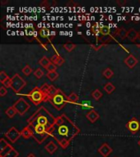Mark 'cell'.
<instances>
[{"mask_svg": "<svg viewBox=\"0 0 140 157\" xmlns=\"http://www.w3.org/2000/svg\"><path fill=\"white\" fill-rule=\"evenodd\" d=\"M66 119L67 117L65 115H62L53 120V123L48 129L49 136H52L58 142L64 138L72 141L75 136L80 132V129L71 120L68 124H65Z\"/></svg>", "mask_w": 140, "mask_h": 157, "instance_id": "cell-1", "label": "cell"}, {"mask_svg": "<svg viewBox=\"0 0 140 157\" xmlns=\"http://www.w3.org/2000/svg\"><path fill=\"white\" fill-rule=\"evenodd\" d=\"M28 97L35 105H38L44 101L49 100V97L48 96L47 93L43 92L41 88H38V87L34 88L33 90L30 91V93L28 94Z\"/></svg>", "mask_w": 140, "mask_h": 157, "instance_id": "cell-2", "label": "cell"}, {"mask_svg": "<svg viewBox=\"0 0 140 157\" xmlns=\"http://www.w3.org/2000/svg\"><path fill=\"white\" fill-rule=\"evenodd\" d=\"M49 101L52 102L53 106L56 109L61 110L64 106L65 103L67 102V96H65L63 93L61 91V90H59L58 93L56 94L53 97H52Z\"/></svg>", "mask_w": 140, "mask_h": 157, "instance_id": "cell-3", "label": "cell"}, {"mask_svg": "<svg viewBox=\"0 0 140 157\" xmlns=\"http://www.w3.org/2000/svg\"><path fill=\"white\" fill-rule=\"evenodd\" d=\"M20 116H24L30 107V105L24 98H20L12 106Z\"/></svg>", "mask_w": 140, "mask_h": 157, "instance_id": "cell-4", "label": "cell"}, {"mask_svg": "<svg viewBox=\"0 0 140 157\" xmlns=\"http://www.w3.org/2000/svg\"><path fill=\"white\" fill-rule=\"evenodd\" d=\"M26 85V82L18 74H16L12 78L11 88L16 93H18Z\"/></svg>", "mask_w": 140, "mask_h": 157, "instance_id": "cell-5", "label": "cell"}, {"mask_svg": "<svg viewBox=\"0 0 140 157\" xmlns=\"http://www.w3.org/2000/svg\"><path fill=\"white\" fill-rule=\"evenodd\" d=\"M5 136L11 141L12 143H14L19 139V138L22 135H21V132H19L15 127H12L9 129L8 131L6 132Z\"/></svg>", "mask_w": 140, "mask_h": 157, "instance_id": "cell-6", "label": "cell"}, {"mask_svg": "<svg viewBox=\"0 0 140 157\" xmlns=\"http://www.w3.org/2000/svg\"><path fill=\"white\" fill-rule=\"evenodd\" d=\"M125 126L131 133H136L140 129V122L137 119L134 118L128 122Z\"/></svg>", "mask_w": 140, "mask_h": 157, "instance_id": "cell-7", "label": "cell"}, {"mask_svg": "<svg viewBox=\"0 0 140 157\" xmlns=\"http://www.w3.org/2000/svg\"><path fill=\"white\" fill-rule=\"evenodd\" d=\"M113 152V149L109 146L107 143L102 144V146L98 148V152L102 155L103 157H107L110 154H112Z\"/></svg>", "mask_w": 140, "mask_h": 157, "instance_id": "cell-8", "label": "cell"}, {"mask_svg": "<svg viewBox=\"0 0 140 157\" xmlns=\"http://www.w3.org/2000/svg\"><path fill=\"white\" fill-rule=\"evenodd\" d=\"M125 63L129 68L132 69L138 64V59L134 55H129L125 59Z\"/></svg>", "mask_w": 140, "mask_h": 157, "instance_id": "cell-9", "label": "cell"}, {"mask_svg": "<svg viewBox=\"0 0 140 157\" xmlns=\"http://www.w3.org/2000/svg\"><path fill=\"white\" fill-rule=\"evenodd\" d=\"M99 117H100L99 114L94 110H90V111H88V113L86 114V118L88 119L91 123H95L98 119Z\"/></svg>", "mask_w": 140, "mask_h": 157, "instance_id": "cell-10", "label": "cell"}, {"mask_svg": "<svg viewBox=\"0 0 140 157\" xmlns=\"http://www.w3.org/2000/svg\"><path fill=\"white\" fill-rule=\"evenodd\" d=\"M21 135H22V137L25 138V139H28V138L33 137V132H32L31 129L27 125L21 131Z\"/></svg>", "mask_w": 140, "mask_h": 157, "instance_id": "cell-11", "label": "cell"}, {"mask_svg": "<svg viewBox=\"0 0 140 157\" xmlns=\"http://www.w3.org/2000/svg\"><path fill=\"white\" fill-rule=\"evenodd\" d=\"M45 150H46L47 152H48L49 154H53L54 152L57 151V149H58V146H57V144L54 142H49L48 143L46 144V146H45Z\"/></svg>", "mask_w": 140, "mask_h": 157, "instance_id": "cell-12", "label": "cell"}, {"mask_svg": "<svg viewBox=\"0 0 140 157\" xmlns=\"http://www.w3.org/2000/svg\"><path fill=\"white\" fill-rule=\"evenodd\" d=\"M51 62L55 64L56 66H62V64L64 63V59L60 55L55 54V55L52 56V58H51Z\"/></svg>", "mask_w": 140, "mask_h": 157, "instance_id": "cell-13", "label": "cell"}, {"mask_svg": "<svg viewBox=\"0 0 140 157\" xmlns=\"http://www.w3.org/2000/svg\"><path fill=\"white\" fill-rule=\"evenodd\" d=\"M138 34V32L135 31V29H130L129 31H127L126 38L134 42L135 39H137Z\"/></svg>", "mask_w": 140, "mask_h": 157, "instance_id": "cell-14", "label": "cell"}, {"mask_svg": "<svg viewBox=\"0 0 140 157\" xmlns=\"http://www.w3.org/2000/svg\"><path fill=\"white\" fill-rule=\"evenodd\" d=\"M38 62H39V65H40L43 68H44V69H47L48 66L52 63V62H51V60H49L47 57H43L39 60Z\"/></svg>", "mask_w": 140, "mask_h": 157, "instance_id": "cell-15", "label": "cell"}, {"mask_svg": "<svg viewBox=\"0 0 140 157\" xmlns=\"http://www.w3.org/2000/svg\"><path fill=\"white\" fill-rule=\"evenodd\" d=\"M58 91H59V89L56 88L54 86L50 85L48 90V92H47V94H48V97H49V100L51 99L52 97H53V96H55L56 94L58 93Z\"/></svg>", "mask_w": 140, "mask_h": 157, "instance_id": "cell-16", "label": "cell"}, {"mask_svg": "<svg viewBox=\"0 0 140 157\" xmlns=\"http://www.w3.org/2000/svg\"><path fill=\"white\" fill-rule=\"evenodd\" d=\"M103 89H104L105 92H106L107 93L111 94V93H112L113 92L115 91V87L113 83H112L109 82V83H107L106 84H105L104 87H103Z\"/></svg>", "mask_w": 140, "mask_h": 157, "instance_id": "cell-17", "label": "cell"}, {"mask_svg": "<svg viewBox=\"0 0 140 157\" xmlns=\"http://www.w3.org/2000/svg\"><path fill=\"white\" fill-rule=\"evenodd\" d=\"M17 113V110H16V109H15L13 106H10V107L8 108V110L5 111V114L9 119L13 118L14 116H16V114Z\"/></svg>", "mask_w": 140, "mask_h": 157, "instance_id": "cell-18", "label": "cell"}, {"mask_svg": "<svg viewBox=\"0 0 140 157\" xmlns=\"http://www.w3.org/2000/svg\"><path fill=\"white\" fill-rule=\"evenodd\" d=\"M79 100V96L76 93H72L69 96H67V102H72V103H75Z\"/></svg>", "mask_w": 140, "mask_h": 157, "instance_id": "cell-19", "label": "cell"}, {"mask_svg": "<svg viewBox=\"0 0 140 157\" xmlns=\"http://www.w3.org/2000/svg\"><path fill=\"white\" fill-rule=\"evenodd\" d=\"M102 75H103L106 79H111V78L114 75V72H113L112 70L110 69V68H107V69L104 70L103 72H102Z\"/></svg>", "mask_w": 140, "mask_h": 157, "instance_id": "cell-20", "label": "cell"}, {"mask_svg": "<svg viewBox=\"0 0 140 157\" xmlns=\"http://www.w3.org/2000/svg\"><path fill=\"white\" fill-rule=\"evenodd\" d=\"M47 77H48V79H49L51 81H55V80L59 77V74H58L57 71L48 72V73L47 74Z\"/></svg>", "mask_w": 140, "mask_h": 157, "instance_id": "cell-21", "label": "cell"}, {"mask_svg": "<svg viewBox=\"0 0 140 157\" xmlns=\"http://www.w3.org/2000/svg\"><path fill=\"white\" fill-rule=\"evenodd\" d=\"M92 96H93V99L95 100V101H98V100L102 96V92L100 91V90H98V89H95V90L92 93Z\"/></svg>", "mask_w": 140, "mask_h": 157, "instance_id": "cell-22", "label": "cell"}, {"mask_svg": "<svg viewBox=\"0 0 140 157\" xmlns=\"http://www.w3.org/2000/svg\"><path fill=\"white\" fill-rule=\"evenodd\" d=\"M70 142H71V141H69L68 139L64 138V139H62L61 141H59L58 142H59V145H60L62 148L66 149V148H67L69 145H70Z\"/></svg>", "mask_w": 140, "mask_h": 157, "instance_id": "cell-23", "label": "cell"}, {"mask_svg": "<svg viewBox=\"0 0 140 157\" xmlns=\"http://www.w3.org/2000/svg\"><path fill=\"white\" fill-rule=\"evenodd\" d=\"M99 33H101L103 35H107L110 33V27L108 26H102L99 28Z\"/></svg>", "mask_w": 140, "mask_h": 157, "instance_id": "cell-24", "label": "cell"}, {"mask_svg": "<svg viewBox=\"0 0 140 157\" xmlns=\"http://www.w3.org/2000/svg\"><path fill=\"white\" fill-rule=\"evenodd\" d=\"M12 149H13V147H12V146L9 144V146H7V147H6L3 151H1V152H0V157H4L8 153V152H11Z\"/></svg>", "mask_w": 140, "mask_h": 157, "instance_id": "cell-25", "label": "cell"}, {"mask_svg": "<svg viewBox=\"0 0 140 157\" xmlns=\"http://www.w3.org/2000/svg\"><path fill=\"white\" fill-rule=\"evenodd\" d=\"M75 47H76V45L74 44H65L63 45L64 48L69 52H72V51L75 48Z\"/></svg>", "mask_w": 140, "mask_h": 157, "instance_id": "cell-26", "label": "cell"}, {"mask_svg": "<svg viewBox=\"0 0 140 157\" xmlns=\"http://www.w3.org/2000/svg\"><path fill=\"white\" fill-rule=\"evenodd\" d=\"M22 72L25 74V75L28 76V75H30V74L32 73V69H31V67H30L29 65H26V66L22 69Z\"/></svg>", "mask_w": 140, "mask_h": 157, "instance_id": "cell-27", "label": "cell"}, {"mask_svg": "<svg viewBox=\"0 0 140 157\" xmlns=\"http://www.w3.org/2000/svg\"><path fill=\"white\" fill-rule=\"evenodd\" d=\"M8 146H9V144L7 142V141H5L4 138H1L0 139V152L3 151Z\"/></svg>", "mask_w": 140, "mask_h": 157, "instance_id": "cell-28", "label": "cell"}, {"mask_svg": "<svg viewBox=\"0 0 140 157\" xmlns=\"http://www.w3.org/2000/svg\"><path fill=\"white\" fill-rule=\"evenodd\" d=\"M8 79H10V78H9V76L8 74H6L5 72L1 71V73H0V82H1V83H3V82H5L6 80H8Z\"/></svg>", "mask_w": 140, "mask_h": 157, "instance_id": "cell-29", "label": "cell"}, {"mask_svg": "<svg viewBox=\"0 0 140 157\" xmlns=\"http://www.w3.org/2000/svg\"><path fill=\"white\" fill-rule=\"evenodd\" d=\"M19 155V153L17 151H16V149H12L11 152H8V154L6 155L4 157H17Z\"/></svg>", "mask_w": 140, "mask_h": 157, "instance_id": "cell-30", "label": "cell"}, {"mask_svg": "<svg viewBox=\"0 0 140 157\" xmlns=\"http://www.w3.org/2000/svg\"><path fill=\"white\" fill-rule=\"evenodd\" d=\"M44 74V71H43L41 69H39V68H38L37 70H35V71L34 72L35 76L36 78H38V79H41V78L43 77Z\"/></svg>", "mask_w": 140, "mask_h": 157, "instance_id": "cell-31", "label": "cell"}, {"mask_svg": "<svg viewBox=\"0 0 140 157\" xmlns=\"http://www.w3.org/2000/svg\"><path fill=\"white\" fill-rule=\"evenodd\" d=\"M47 70L48 72H52V71H56L57 70V66H56L55 64L53 63H51L49 66H48V68H47Z\"/></svg>", "mask_w": 140, "mask_h": 157, "instance_id": "cell-32", "label": "cell"}, {"mask_svg": "<svg viewBox=\"0 0 140 157\" xmlns=\"http://www.w3.org/2000/svg\"><path fill=\"white\" fill-rule=\"evenodd\" d=\"M126 34L127 31L125 29H123V28H121L118 31V34L121 36V38H125V37L126 38Z\"/></svg>", "mask_w": 140, "mask_h": 157, "instance_id": "cell-33", "label": "cell"}, {"mask_svg": "<svg viewBox=\"0 0 140 157\" xmlns=\"http://www.w3.org/2000/svg\"><path fill=\"white\" fill-rule=\"evenodd\" d=\"M39 34H40V35L42 36V37H44V38H46L47 36L49 34V31H48L47 29H42L41 31H40V32H39Z\"/></svg>", "mask_w": 140, "mask_h": 157, "instance_id": "cell-34", "label": "cell"}, {"mask_svg": "<svg viewBox=\"0 0 140 157\" xmlns=\"http://www.w3.org/2000/svg\"><path fill=\"white\" fill-rule=\"evenodd\" d=\"M7 93H8L7 88H6L4 86H2V87L0 88V96H4L5 95H7Z\"/></svg>", "mask_w": 140, "mask_h": 157, "instance_id": "cell-35", "label": "cell"}, {"mask_svg": "<svg viewBox=\"0 0 140 157\" xmlns=\"http://www.w3.org/2000/svg\"><path fill=\"white\" fill-rule=\"evenodd\" d=\"M3 84L6 88H11L12 87V79H8V80H7L5 82H3Z\"/></svg>", "mask_w": 140, "mask_h": 157, "instance_id": "cell-36", "label": "cell"}, {"mask_svg": "<svg viewBox=\"0 0 140 157\" xmlns=\"http://www.w3.org/2000/svg\"><path fill=\"white\" fill-rule=\"evenodd\" d=\"M49 87H50L49 84H48V83H44V85L42 86L40 88H41L42 91L44 92V93H47V92H48V88H49Z\"/></svg>", "mask_w": 140, "mask_h": 157, "instance_id": "cell-37", "label": "cell"}, {"mask_svg": "<svg viewBox=\"0 0 140 157\" xmlns=\"http://www.w3.org/2000/svg\"><path fill=\"white\" fill-rule=\"evenodd\" d=\"M134 43H135L136 44H140V31H138V34L137 39H135Z\"/></svg>", "mask_w": 140, "mask_h": 157, "instance_id": "cell-38", "label": "cell"}, {"mask_svg": "<svg viewBox=\"0 0 140 157\" xmlns=\"http://www.w3.org/2000/svg\"><path fill=\"white\" fill-rule=\"evenodd\" d=\"M26 157H36V156H35V155H34L33 153H30V154L28 155Z\"/></svg>", "mask_w": 140, "mask_h": 157, "instance_id": "cell-39", "label": "cell"}, {"mask_svg": "<svg viewBox=\"0 0 140 157\" xmlns=\"http://www.w3.org/2000/svg\"><path fill=\"white\" fill-rule=\"evenodd\" d=\"M138 145H139V146H140V140L138 141Z\"/></svg>", "mask_w": 140, "mask_h": 157, "instance_id": "cell-40", "label": "cell"}]
</instances>
